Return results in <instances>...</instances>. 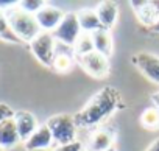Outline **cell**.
I'll return each mask as SVG.
<instances>
[{
  "label": "cell",
  "instance_id": "27",
  "mask_svg": "<svg viewBox=\"0 0 159 151\" xmlns=\"http://www.w3.org/2000/svg\"><path fill=\"white\" fill-rule=\"evenodd\" d=\"M106 151H117V148H116V146H112V148H109V149H106Z\"/></svg>",
  "mask_w": 159,
  "mask_h": 151
},
{
  "label": "cell",
  "instance_id": "1",
  "mask_svg": "<svg viewBox=\"0 0 159 151\" xmlns=\"http://www.w3.org/2000/svg\"><path fill=\"white\" fill-rule=\"evenodd\" d=\"M125 108V101L114 86H103L98 89L78 112L73 114V120L78 128H92L103 123L112 114Z\"/></svg>",
  "mask_w": 159,
  "mask_h": 151
},
{
  "label": "cell",
  "instance_id": "16",
  "mask_svg": "<svg viewBox=\"0 0 159 151\" xmlns=\"http://www.w3.org/2000/svg\"><path fill=\"white\" fill-rule=\"evenodd\" d=\"M92 41H94V48L95 51L105 55V56H111L114 51V39L111 34V30H98L92 33Z\"/></svg>",
  "mask_w": 159,
  "mask_h": 151
},
{
  "label": "cell",
  "instance_id": "19",
  "mask_svg": "<svg viewBox=\"0 0 159 151\" xmlns=\"http://www.w3.org/2000/svg\"><path fill=\"white\" fill-rule=\"evenodd\" d=\"M140 125L150 131L159 129V111L156 108L143 109V112L140 114Z\"/></svg>",
  "mask_w": 159,
  "mask_h": 151
},
{
  "label": "cell",
  "instance_id": "12",
  "mask_svg": "<svg viewBox=\"0 0 159 151\" xmlns=\"http://www.w3.org/2000/svg\"><path fill=\"white\" fill-rule=\"evenodd\" d=\"M53 135L48 129V126L44 123V125H39V128L33 132V135L24 143V148L25 151H34V149H48L53 143Z\"/></svg>",
  "mask_w": 159,
  "mask_h": 151
},
{
  "label": "cell",
  "instance_id": "29",
  "mask_svg": "<svg viewBox=\"0 0 159 151\" xmlns=\"http://www.w3.org/2000/svg\"><path fill=\"white\" fill-rule=\"evenodd\" d=\"M81 151H89V149H88V148H83V149H81Z\"/></svg>",
  "mask_w": 159,
  "mask_h": 151
},
{
  "label": "cell",
  "instance_id": "2",
  "mask_svg": "<svg viewBox=\"0 0 159 151\" xmlns=\"http://www.w3.org/2000/svg\"><path fill=\"white\" fill-rule=\"evenodd\" d=\"M5 13H7V17L10 20V25H11L14 34L22 41V44H30L41 33L36 16L24 11L17 2H14L11 7H8L5 10Z\"/></svg>",
  "mask_w": 159,
  "mask_h": 151
},
{
  "label": "cell",
  "instance_id": "25",
  "mask_svg": "<svg viewBox=\"0 0 159 151\" xmlns=\"http://www.w3.org/2000/svg\"><path fill=\"white\" fill-rule=\"evenodd\" d=\"M145 151H159V137H157L156 140H153V143H151Z\"/></svg>",
  "mask_w": 159,
  "mask_h": 151
},
{
  "label": "cell",
  "instance_id": "17",
  "mask_svg": "<svg viewBox=\"0 0 159 151\" xmlns=\"http://www.w3.org/2000/svg\"><path fill=\"white\" fill-rule=\"evenodd\" d=\"M0 41L2 42H7V44H22V41L14 34L11 25H10V20L7 17V13H5V8L0 7Z\"/></svg>",
  "mask_w": 159,
  "mask_h": 151
},
{
  "label": "cell",
  "instance_id": "11",
  "mask_svg": "<svg viewBox=\"0 0 159 151\" xmlns=\"http://www.w3.org/2000/svg\"><path fill=\"white\" fill-rule=\"evenodd\" d=\"M131 5H133V10L136 11V16H137L139 22L143 24L147 28L153 27L157 22L159 11L153 5V0H150V2H147V0H142V2H139V0L136 2V0H133Z\"/></svg>",
  "mask_w": 159,
  "mask_h": 151
},
{
  "label": "cell",
  "instance_id": "7",
  "mask_svg": "<svg viewBox=\"0 0 159 151\" xmlns=\"http://www.w3.org/2000/svg\"><path fill=\"white\" fill-rule=\"evenodd\" d=\"M131 62L147 80L159 84V56L157 55H153L148 51H139L131 58Z\"/></svg>",
  "mask_w": 159,
  "mask_h": 151
},
{
  "label": "cell",
  "instance_id": "14",
  "mask_svg": "<svg viewBox=\"0 0 159 151\" xmlns=\"http://www.w3.org/2000/svg\"><path fill=\"white\" fill-rule=\"evenodd\" d=\"M95 11L98 14V19L103 25V28L111 30L119 19V7L116 2H111V0H105V2H100L95 7Z\"/></svg>",
  "mask_w": 159,
  "mask_h": 151
},
{
  "label": "cell",
  "instance_id": "3",
  "mask_svg": "<svg viewBox=\"0 0 159 151\" xmlns=\"http://www.w3.org/2000/svg\"><path fill=\"white\" fill-rule=\"evenodd\" d=\"M45 125L48 126L55 143L66 145V143H72L76 140V128L78 126L73 120V115L55 114V115L48 117Z\"/></svg>",
  "mask_w": 159,
  "mask_h": 151
},
{
  "label": "cell",
  "instance_id": "23",
  "mask_svg": "<svg viewBox=\"0 0 159 151\" xmlns=\"http://www.w3.org/2000/svg\"><path fill=\"white\" fill-rule=\"evenodd\" d=\"M14 112H16V111H13V108H11L10 104H7V103H3V101H0V122H3V120H7V118L14 117Z\"/></svg>",
  "mask_w": 159,
  "mask_h": 151
},
{
  "label": "cell",
  "instance_id": "24",
  "mask_svg": "<svg viewBox=\"0 0 159 151\" xmlns=\"http://www.w3.org/2000/svg\"><path fill=\"white\" fill-rule=\"evenodd\" d=\"M150 101L153 103V108H156V109L159 111V91H156V92H153V94H151Z\"/></svg>",
  "mask_w": 159,
  "mask_h": 151
},
{
  "label": "cell",
  "instance_id": "18",
  "mask_svg": "<svg viewBox=\"0 0 159 151\" xmlns=\"http://www.w3.org/2000/svg\"><path fill=\"white\" fill-rule=\"evenodd\" d=\"M73 50V58H81L84 55H89L92 51H95L94 48V41H92V34L91 33H81V36L78 38V41L75 42V45L72 47Z\"/></svg>",
  "mask_w": 159,
  "mask_h": 151
},
{
  "label": "cell",
  "instance_id": "28",
  "mask_svg": "<svg viewBox=\"0 0 159 151\" xmlns=\"http://www.w3.org/2000/svg\"><path fill=\"white\" fill-rule=\"evenodd\" d=\"M34 151H48V149H34Z\"/></svg>",
  "mask_w": 159,
  "mask_h": 151
},
{
  "label": "cell",
  "instance_id": "15",
  "mask_svg": "<svg viewBox=\"0 0 159 151\" xmlns=\"http://www.w3.org/2000/svg\"><path fill=\"white\" fill-rule=\"evenodd\" d=\"M76 16H78V20H80L83 33H91L92 34L94 31L103 30V25L98 19V14H97L95 8L94 10L92 8H83V10L76 11Z\"/></svg>",
  "mask_w": 159,
  "mask_h": 151
},
{
  "label": "cell",
  "instance_id": "10",
  "mask_svg": "<svg viewBox=\"0 0 159 151\" xmlns=\"http://www.w3.org/2000/svg\"><path fill=\"white\" fill-rule=\"evenodd\" d=\"M14 122H16V126H17L19 137H20L22 143H25L33 135V132L39 128L38 117L30 111H16L14 112Z\"/></svg>",
  "mask_w": 159,
  "mask_h": 151
},
{
  "label": "cell",
  "instance_id": "21",
  "mask_svg": "<svg viewBox=\"0 0 159 151\" xmlns=\"http://www.w3.org/2000/svg\"><path fill=\"white\" fill-rule=\"evenodd\" d=\"M17 3L24 11H27L30 14H34V16H36V13L39 10H42L45 7V2H42V0H22V2H17Z\"/></svg>",
  "mask_w": 159,
  "mask_h": 151
},
{
  "label": "cell",
  "instance_id": "4",
  "mask_svg": "<svg viewBox=\"0 0 159 151\" xmlns=\"http://www.w3.org/2000/svg\"><path fill=\"white\" fill-rule=\"evenodd\" d=\"M30 51L33 56L44 65V67H52L55 56H56V39L53 38V33L41 31L30 44Z\"/></svg>",
  "mask_w": 159,
  "mask_h": 151
},
{
  "label": "cell",
  "instance_id": "30",
  "mask_svg": "<svg viewBox=\"0 0 159 151\" xmlns=\"http://www.w3.org/2000/svg\"><path fill=\"white\" fill-rule=\"evenodd\" d=\"M0 151H7V149H3V148H2V146H0Z\"/></svg>",
  "mask_w": 159,
  "mask_h": 151
},
{
  "label": "cell",
  "instance_id": "20",
  "mask_svg": "<svg viewBox=\"0 0 159 151\" xmlns=\"http://www.w3.org/2000/svg\"><path fill=\"white\" fill-rule=\"evenodd\" d=\"M72 56L73 55H69V53H56L52 69L55 72H58V73H67V72H70L72 70V65L75 62V59Z\"/></svg>",
  "mask_w": 159,
  "mask_h": 151
},
{
  "label": "cell",
  "instance_id": "6",
  "mask_svg": "<svg viewBox=\"0 0 159 151\" xmlns=\"http://www.w3.org/2000/svg\"><path fill=\"white\" fill-rule=\"evenodd\" d=\"M81 33L83 30H81V25H80L76 13H66L62 22L53 31V38L58 42L64 44L66 47H73L78 38L81 36Z\"/></svg>",
  "mask_w": 159,
  "mask_h": 151
},
{
  "label": "cell",
  "instance_id": "26",
  "mask_svg": "<svg viewBox=\"0 0 159 151\" xmlns=\"http://www.w3.org/2000/svg\"><path fill=\"white\" fill-rule=\"evenodd\" d=\"M148 31H150V33H153V34H159V19H157V22H156L153 27H150V28H148Z\"/></svg>",
  "mask_w": 159,
  "mask_h": 151
},
{
  "label": "cell",
  "instance_id": "13",
  "mask_svg": "<svg viewBox=\"0 0 159 151\" xmlns=\"http://www.w3.org/2000/svg\"><path fill=\"white\" fill-rule=\"evenodd\" d=\"M17 143H22V142L19 137L14 117L0 122V146L3 149H10V148H14Z\"/></svg>",
  "mask_w": 159,
  "mask_h": 151
},
{
  "label": "cell",
  "instance_id": "8",
  "mask_svg": "<svg viewBox=\"0 0 159 151\" xmlns=\"http://www.w3.org/2000/svg\"><path fill=\"white\" fill-rule=\"evenodd\" d=\"M64 16H66V13L61 8L53 7L50 3H45V7L36 13V20L39 24L41 31L53 33L59 27V24L62 22Z\"/></svg>",
  "mask_w": 159,
  "mask_h": 151
},
{
  "label": "cell",
  "instance_id": "9",
  "mask_svg": "<svg viewBox=\"0 0 159 151\" xmlns=\"http://www.w3.org/2000/svg\"><path fill=\"white\" fill-rule=\"evenodd\" d=\"M117 131L112 128H98L91 132L88 139V149L89 151H106L112 146H116Z\"/></svg>",
  "mask_w": 159,
  "mask_h": 151
},
{
  "label": "cell",
  "instance_id": "22",
  "mask_svg": "<svg viewBox=\"0 0 159 151\" xmlns=\"http://www.w3.org/2000/svg\"><path fill=\"white\" fill-rule=\"evenodd\" d=\"M84 146L80 140H75L72 143H66V145H58L53 151H81Z\"/></svg>",
  "mask_w": 159,
  "mask_h": 151
},
{
  "label": "cell",
  "instance_id": "5",
  "mask_svg": "<svg viewBox=\"0 0 159 151\" xmlns=\"http://www.w3.org/2000/svg\"><path fill=\"white\" fill-rule=\"evenodd\" d=\"M73 59L89 77L95 80H106L111 73L109 58L98 51H92L89 55H84L81 58H73Z\"/></svg>",
  "mask_w": 159,
  "mask_h": 151
}]
</instances>
